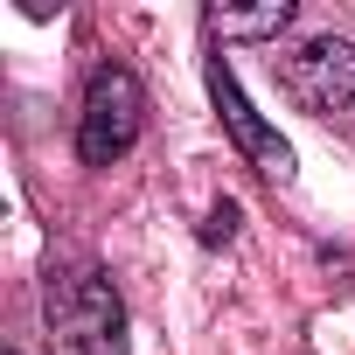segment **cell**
Returning a JSON list of instances; mask_svg holds the SVG:
<instances>
[{"mask_svg":"<svg viewBox=\"0 0 355 355\" xmlns=\"http://www.w3.org/2000/svg\"><path fill=\"white\" fill-rule=\"evenodd\" d=\"M237 230H244V202L237 196H216L196 237H202V251H223V244H237Z\"/></svg>","mask_w":355,"mask_h":355,"instance_id":"8992f818","label":"cell"},{"mask_svg":"<svg viewBox=\"0 0 355 355\" xmlns=\"http://www.w3.org/2000/svg\"><path fill=\"white\" fill-rule=\"evenodd\" d=\"M293 21V0H265V8H202V35L209 42H251V35H279Z\"/></svg>","mask_w":355,"mask_h":355,"instance_id":"5b68a950","label":"cell"},{"mask_svg":"<svg viewBox=\"0 0 355 355\" xmlns=\"http://www.w3.org/2000/svg\"><path fill=\"white\" fill-rule=\"evenodd\" d=\"M42 334L49 355H125V293L91 251L42 265Z\"/></svg>","mask_w":355,"mask_h":355,"instance_id":"6da1fadb","label":"cell"},{"mask_svg":"<svg viewBox=\"0 0 355 355\" xmlns=\"http://www.w3.org/2000/svg\"><path fill=\"white\" fill-rule=\"evenodd\" d=\"M146 132V84L125 63H98L77 105V160L84 167H119Z\"/></svg>","mask_w":355,"mask_h":355,"instance_id":"7a4b0ae2","label":"cell"},{"mask_svg":"<svg viewBox=\"0 0 355 355\" xmlns=\"http://www.w3.org/2000/svg\"><path fill=\"white\" fill-rule=\"evenodd\" d=\"M8 355H21V348H15V341H8Z\"/></svg>","mask_w":355,"mask_h":355,"instance_id":"52a82bcc","label":"cell"},{"mask_svg":"<svg viewBox=\"0 0 355 355\" xmlns=\"http://www.w3.org/2000/svg\"><path fill=\"white\" fill-rule=\"evenodd\" d=\"M272 77L300 112L334 119V112L355 105V42L348 35H300L293 49L272 56Z\"/></svg>","mask_w":355,"mask_h":355,"instance_id":"3957f363","label":"cell"},{"mask_svg":"<svg viewBox=\"0 0 355 355\" xmlns=\"http://www.w3.org/2000/svg\"><path fill=\"white\" fill-rule=\"evenodd\" d=\"M202 84H209V105H216V119H223V132H230V146L265 174V182H293V146L279 139V125H265L258 112H251V98H244V84H237V70H230V56H223V42H209L202 49Z\"/></svg>","mask_w":355,"mask_h":355,"instance_id":"277c9868","label":"cell"}]
</instances>
